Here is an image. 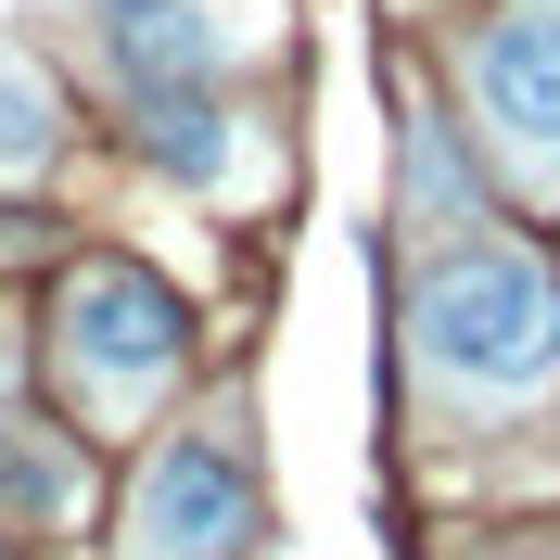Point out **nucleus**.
<instances>
[{"mask_svg":"<svg viewBox=\"0 0 560 560\" xmlns=\"http://www.w3.org/2000/svg\"><path fill=\"white\" fill-rule=\"evenodd\" d=\"M408 345H420V370H446L458 395H535L560 370V280L535 268L523 243H446L433 268H420V293H408Z\"/></svg>","mask_w":560,"mask_h":560,"instance_id":"nucleus-1","label":"nucleus"},{"mask_svg":"<svg viewBox=\"0 0 560 560\" xmlns=\"http://www.w3.org/2000/svg\"><path fill=\"white\" fill-rule=\"evenodd\" d=\"M51 357H65V395L103 433H128L153 395L178 383V357H191V318H178V293L153 268H128V255H90V268L51 293Z\"/></svg>","mask_w":560,"mask_h":560,"instance_id":"nucleus-2","label":"nucleus"},{"mask_svg":"<svg viewBox=\"0 0 560 560\" xmlns=\"http://www.w3.org/2000/svg\"><path fill=\"white\" fill-rule=\"evenodd\" d=\"M243 548H255V458L230 446V420L166 433L128 497V560H243Z\"/></svg>","mask_w":560,"mask_h":560,"instance_id":"nucleus-3","label":"nucleus"},{"mask_svg":"<svg viewBox=\"0 0 560 560\" xmlns=\"http://www.w3.org/2000/svg\"><path fill=\"white\" fill-rule=\"evenodd\" d=\"M471 115L535 191H560V0H497L471 26Z\"/></svg>","mask_w":560,"mask_h":560,"instance_id":"nucleus-4","label":"nucleus"},{"mask_svg":"<svg viewBox=\"0 0 560 560\" xmlns=\"http://www.w3.org/2000/svg\"><path fill=\"white\" fill-rule=\"evenodd\" d=\"M90 38L128 77V103L140 90H217V65L243 51V26L217 0H90Z\"/></svg>","mask_w":560,"mask_h":560,"instance_id":"nucleus-5","label":"nucleus"},{"mask_svg":"<svg viewBox=\"0 0 560 560\" xmlns=\"http://www.w3.org/2000/svg\"><path fill=\"white\" fill-rule=\"evenodd\" d=\"M128 115H140V153H153L166 178H191V191H217L230 153H243V115L217 103V90H140Z\"/></svg>","mask_w":560,"mask_h":560,"instance_id":"nucleus-6","label":"nucleus"},{"mask_svg":"<svg viewBox=\"0 0 560 560\" xmlns=\"http://www.w3.org/2000/svg\"><path fill=\"white\" fill-rule=\"evenodd\" d=\"M51 140H65L51 77H38L26 51H0V178H38V166H51Z\"/></svg>","mask_w":560,"mask_h":560,"instance_id":"nucleus-7","label":"nucleus"},{"mask_svg":"<svg viewBox=\"0 0 560 560\" xmlns=\"http://www.w3.org/2000/svg\"><path fill=\"white\" fill-rule=\"evenodd\" d=\"M0 510H26V523H65V510H77V458L0 420Z\"/></svg>","mask_w":560,"mask_h":560,"instance_id":"nucleus-8","label":"nucleus"},{"mask_svg":"<svg viewBox=\"0 0 560 560\" xmlns=\"http://www.w3.org/2000/svg\"><path fill=\"white\" fill-rule=\"evenodd\" d=\"M408 205H420V230H433V217H458V205H471V178H458V140L433 128V115H420V128H408Z\"/></svg>","mask_w":560,"mask_h":560,"instance_id":"nucleus-9","label":"nucleus"},{"mask_svg":"<svg viewBox=\"0 0 560 560\" xmlns=\"http://www.w3.org/2000/svg\"><path fill=\"white\" fill-rule=\"evenodd\" d=\"M523 560H560V548H523Z\"/></svg>","mask_w":560,"mask_h":560,"instance_id":"nucleus-10","label":"nucleus"}]
</instances>
